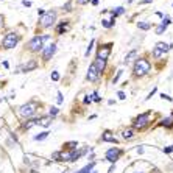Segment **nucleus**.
<instances>
[{
  "mask_svg": "<svg viewBox=\"0 0 173 173\" xmlns=\"http://www.w3.org/2000/svg\"><path fill=\"white\" fill-rule=\"evenodd\" d=\"M151 70V62L147 58H137L133 67V77L134 78H142L145 75H148Z\"/></svg>",
  "mask_w": 173,
  "mask_h": 173,
  "instance_id": "nucleus-1",
  "label": "nucleus"
},
{
  "mask_svg": "<svg viewBox=\"0 0 173 173\" xmlns=\"http://www.w3.org/2000/svg\"><path fill=\"white\" fill-rule=\"evenodd\" d=\"M50 39V36L47 34V36H41V34H36V36H33V38L27 42V45H25V49L28 50L30 53H39V52H42V49L45 47L44 45V42L45 41H49Z\"/></svg>",
  "mask_w": 173,
  "mask_h": 173,
  "instance_id": "nucleus-2",
  "label": "nucleus"
},
{
  "mask_svg": "<svg viewBox=\"0 0 173 173\" xmlns=\"http://www.w3.org/2000/svg\"><path fill=\"white\" fill-rule=\"evenodd\" d=\"M150 117H151V111L143 112V114H139L137 117H134V120H133V128H134L136 131L145 130V128H147V126L150 125Z\"/></svg>",
  "mask_w": 173,
  "mask_h": 173,
  "instance_id": "nucleus-3",
  "label": "nucleus"
},
{
  "mask_svg": "<svg viewBox=\"0 0 173 173\" xmlns=\"http://www.w3.org/2000/svg\"><path fill=\"white\" fill-rule=\"evenodd\" d=\"M38 109H39V103L38 102H34V100H31V102L28 103H25L19 108V112L22 117H25V119H31V117L38 112Z\"/></svg>",
  "mask_w": 173,
  "mask_h": 173,
  "instance_id": "nucleus-4",
  "label": "nucleus"
},
{
  "mask_svg": "<svg viewBox=\"0 0 173 173\" xmlns=\"http://www.w3.org/2000/svg\"><path fill=\"white\" fill-rule=\"evenodd\" d=\"M19 41H20V34H17L16 31H10V33L5 34V38L2 41V47L5 50H11L19 44Z\"/></svg>",
  "mask_w": 173,
  "mask_h": 173,
  "instance_id": "nucleus-5",
  "label": "nucleus"
},
{
  "mask_svg": "<svg viewBox=\"0 0 173 173\" xmlns=\"http://www.w3.org/2000/svg\"><path fill=\"white\" fill-rule=\"evenodd\" d=\"M56 11L55 10H50V11H45L44 16L41 17V20H39V25L42 27V28H50V27L55 25V22H56Z\"/></svg>",
  "mask_w": 173,
  "mask_h": 173,
  "instance_id": "nucleus-6",
  "label": "nucleus"
},
{
  "mask_svg": "<svg viewBox=\"0 0 173 173\" xmlns=\"http://www.w3.org/2000/svg\"><path fill=\"white\" fill-rule=\"evenodd\" d=\"M122 154H123V150H122V148L114 147V148H109V150L106 151V159H108L109 162L115 164L117 161H119V159L122 158Z\"/></svg>",
  "mask_w": 173,
  "mask_h": 173,
  "instance_id": "nucleus-7",
  "label": "nucleus"
},
{
  "mask_svg": "<svg viewBox=\"0 0 173 173\" xmlns=\"http://www.w3.org/2000/svg\"><path fill=\"white\" fill-rule=\"evenodd\" d=\"M56 53V44H50V45H45V47L42 49V61L44 62H47L52 59V56Z\"/></svg>",
  "mask_w": 173,
  "mask_h": 173,
  "instance_id": "nucleus-8",
  "label": "nucleus"
},
{
  "mask_svg": "<svg viewBox=\"0 0 173 173\" xmlns=\"http://www.w3.org/2000/svg\"><path fill=\"white\" fill-rule=\"evenodd\" d=\"M112 52V44H105V45H100L98 50H97V56L95 58H102V59H108V56L111 55Z\"/></svg>",
  "mask_w": 173,
  "mask_h": 173,
  "instance_id": "nucleus-9",
  "label": "nucleus"
},
{
  "mask_svg": "<svg viewBox=\"0 0 173 173\" xmlns=\"http://www.w3.org/2000/svg\"><path fill=\"white\" fill-rule=\"evenodd\" d=\"M98 78H100V72L97 70L95 64L92 62V64L89 66V69H87V75H86V80H87V81H90V83H97V81H98Z\"/></svg>",
  "mask_w": 173,
  "mask_h": 173,
  "instance_id": "nucleus-10",
  "label": "nucleus"
},
{
  "mask_svg": "<svg viewBox=\"0 0 173 173\" xmlns=\"http://www.w3.org/2000/svg\"><path fill=\"white\" fill-rule=\"evenodd\" d=\"M38 67H39V62L33 58V59H28V62L22 67V72H24V74H27V72H31V70L38 69Z\"/></svg>",
  "mask_w": 173,
  "mask_h": 173,
  "instance_id": "nucleus-11",
  "label": "nucleus"
},
{
  "mask_svg": "<svg viewBox=\"0 0 173 173\" xmlns=\"http://www.w3.org/2000/svg\"><path fill=\"white\" fill-rule=\"evenodd\" d=\"M136 134H137V131H136L134 128H126V130L122 131V137L125 140H133L136 137Z\"/></svg>",
  "mask_w": 173,
  "mask_h": 173,
  "instance_id": "nucleus-12",
  "label": "nucleus"
},
{
  "mask_svg": "<svg viewBox=\"0 0 173 173\" xmlns=\"http://www.w3.org/2000/svg\"><path fill=\"white\" fill-rule=\"evenodd\" d=\"M106 61L108 59H102V58H95L94 59V64H95V67H97V70L100 72V75L105 72V69H106Z\"/></svg>",
  "mask_w": 173,
  "mask_h": 173,
  "instance_id": "nucleus-13",
  "label": "nucleus"
},
{
  "mask_svg": "<svg viewBox=\"0 0 173 173\" xmlns=\"http://www.w3.org/2000/svg\"><path fill=\"white\" fill-rule=\"evenodd\" d=\"M70 27V20H62L59 22V25L56 27V34H64Z\"/></svg>",
  "mask_w": 173,
  "mask_h": 173,
  "instance_id": "nucleus-14",
  "label": "nucleus"
},
{
  "mask_svg": "<svg viewBox=\"0 0 173 173\" xmlns=\"http://www.w3.org/2000/svg\"><path fill=\"white\" fill-rule=\"evenodd\" d=\"M77 148H78V142L77 140H70V142L62 143V150H64V151H74Z\"/></svg>",
  "mask_w": 173,
  "mask_h": 173,
  "instance_id": "nucleus-15",
  "label": "nucleus"
},
{
  "mask_svg": "<svg viewBox=\"0 0 173 173\" xmlns=\"http://www.w3.org/2000/svg\"><path fill=\"white\" fill-rule=\"evenodd\" d=\"M52 120H53V117H50V115H45V117H39V120H38V125L44 126V128H49V126L52 125Z\"/></svg>",
  "mask_w": 173,
  "mask_h": 173,
  "instance_id": "nucleus-16",
  "label": "nucleus"
},
{
  "mask_svg": "<svg viewBox=\"0 0 173 173\" xmlns=\"http://www.w3.org/2000/svg\"><path fill=\"white\" fill-rule=\"evenodd\" d=\"M102 140L103 142H114V143H117V139L114 137V134L111 131H105L102 134Z\"/></svg>",
  "mask_w": 173,
  "mask_h": 173,
  "instance_id": "nucleus-17",
  "label": "nucleus"
},
{
  "mask_svg": "<svg viewBox=\"0 0 173 173\" xmlns=\"http://www.w3.org/2000/svg\"><path fill=\"white\" fill-rule=\"evenodd\" d=\"M136 56H137V50H131V52H130V53L125 56L123 64H126V66H128V64H131V62L136 59Z\"/></svg>",
  "mask_w": 173,
  "mask_h": 173,
  "instance_id": "nucleus-18",
  "label": "nucleus"
},
{
  "mask_svg": "<svg viewBox=\"0 0 173 173\" xmlns=\"http://www.w3.org/2000/svg\"><path fill=\"white\" fill-rule=\"evenodd\" d=\"M38 120H39V117H34V119H28V120L24 123V130H30L31 126L38 125Z\"/></svg>",
  "mask_w": 173,
  "mask_h": 173,
  "instance_id": "nucleus-19",
  "label": "nucleus"
},
{
  "mask_svg": "<svg viewBox=\"0 0 173 173\" xmlns=\"http://www.w3.org/2000/svg\"><path fill=\"white\" fill-rule=\"evenodd\" d=\"M154 47H156V49H159L162 53H167V52L171 49V44H170V45H167L165 42H158L156 45H154Z\"/></svg>",
  "mask_w": 173,
  "mask_h": 173,
  "instance_id": "nucleus-20",
  "label": "nucleus"
},
{
  "mask_svg": "<svg viewBox=\"0 0 173 173\" xmlns=\"http://www.w3.org/2000/svg\"><path fill=\"white\" fill-rule=\"evenodd\" d=\"M151 27H153L151 22H137V28H139V30H143V31L150 30Z\"/></svg>",
  "mask_w": 173,
  "mask_h": 173,
  "instance_id": "nucleus-21",
  "label": "nucleus"
},
{
  "mask_svg": "<svg viewBox=\"0 0 173 173\" xmlns=\"http://www.w3.org/2000/svg\"><path fill=\"white\" fill-rule=\"evenodd\" d=\"M102 25L105 27V28H112V27L115 25V17H112L111 20H108V19H103V20H102Z\"/></svg>",
  "mask_w": 173,
  "mask_h": 173,
  "instance_id": "nucleus-22",
  "label": "nucleus"
},
{
  "mask_svg": "<svg viewBox=\"0 0 173 173\" xmlns=\"http://www.w3.org/2000/svg\"><path fill=\"white\" fill-rule=\"evenodd\" d=\"M161 126H165V128H173V117H167L161 122Z\"/></svg>",
  "mask_w": 173,
  "mask_h": 173,
  "instance_id": "nucleus-23",
  "label": "nucleus"
},
{
  "mask_svg": "<svg viewBox=\"0 0 173 173\" xmlns=\"http://www.w3.org/2000/svg\"><path fill=\"white\" fill-rule=\"evenodd\" d=\"M162 56H164V53H162L159 49L153 47V58H154V59H159V58H162Z\"/></svg>",
  "mask_w": 173,
  "mask_h": 173,
  "instance_id": "nucleus-24",
  "label": "nucleus"
},
{
  "mask_svg": "<svg viewBox=\"0 0 173 173\" xmlns=\"http://www.w3.org/2000/svg\"><path fill=\"white\" fill-rule=\"evenodd\" d=\"M49 131H44V133H41V134H38V136H34V140H44V139H47L49 137Z\"/></svg>",
  "mask_w": 173,
  "mask_h": 173,
  "instance_id": "nucleus-25",
  "label": "nucleus"
},
{
  "mask_svg": "<svg viewBox=\"0 0 173 173\" xmlns=\"http://www.w3.org/2000/svg\"><path fill=\"white\" fill-rule=\"evenodd\" d=\"M123 13H125V8H123V6H119V8H115V11H111L112 17H117V16H120V14H123Z\"/></svg>",
  "mask_w": 173,
  "mask_h": 173,
  "instance_id": "nucleus-26",
  "label": "nucleus"
},
{
  "mask_svg": "<svg viewBox=\"0 0 173 173\" xmlns=\"http://www.w3.org/2000/svg\"><path fill=\"white\" fill-rule=\"evenodd\" d=\"M94 165H95V164H94V162H90V164H89V165H86L84 168H81V170H80L78 173H89V171H92V168H94Z\"/></svg>",
  "mask_w": 173,
  "mask_h": 173,
  "instance_id": "nucleus-27",
  "label": "nucleus"
},
{
  "mask_svg": "<svg viewBox=\"0 0 173 173\" xmlns=\"http://www.w3.org/2000/svg\"><path fill=\"white\" fill-rule=\"evenodd\" d=\"M165 30H167V27L161 24V25H158V27H156V34H162Z\"/></svg>",
  "mask_w": 173,
  "mask_h": 173,
  "instance_id": "nucleus-28",
  "label": "nucleus"
},
{
  "mask_svg": "<svg viewBox=\"0 0 173 173\" xmlns=\"http://www.w3.org/2000/svg\"><path fill=\"white\" fill-rule=\"evenodd\" d=\"M52 159H55V161H61V151H55V153L52 154Z\"/></svg>",
  "mask_w": 173,
  "mask_h": 173,
  "instance_id": "nucleus-29",
  "label": "nucleus"
},
{
  "mask_svg": "<svg viewBox=\"0 0 173 173\" xmlns=\"http://www.w3.org/2000/svg\"><path fill=\"white\" fill-rule=\"evenodd\" d=\"M58 112H59V109L53 106V108H50V114H49V115H50V117H55V115H56Z\"/></svg>",
  "mask_w": 173,
  "mask_h": 173,
  "instance_id": "nucleus-30",
  "label": "nucleus"
},
{
  "mask_svg": "<svg viewBox=\"0 0 173 173\" xmlns=\"http://www.w3.org/2000/svg\"><path fill=\"white\" fill-rule=\"evenodd\" d=\"M122 72H123V70H117V75L112 78V84H115L117 81H119V78H120V75H122Z\"/></svg>",
  "mask_w": 173,
  "mask_h": 173,
  "instance_id": "nucleus-31",
  "label": "nucleus"
},
{
  "mask_svg": "<svg viewBox=\"0 0 173 173\" xmlns=\"http://www.w3.org/2000/svg\"><path fill=\"white\" fill-rule=\"evenodd\" d=\"M62 10L67 11V13H70V11H72V2H67L64 6H62Z\"/></svg>",
  "mask_w": 173,
  "mask_h": 173,
  "instance_id": "nucleus-32",
  "label": "nucleus"
},
{
  "mask_svg": "<svg viewBox=\"0 0 173 173\" xmlns=\"http://www.w3.org/2000/svg\"><path fill=\"white\" fill-rule=\"evenodd\" d=\"M94 44H95V41L92 39V41H90V44H89V47H87V50H86V56H89V53H90V50H92Z\"/></svg>",
  "mask_w": 173,
  "mask_h": 173,
  "instance_id": "nucleus-33",
  "label": "nucleus"
},
{
  "mask_svg": "<svg viewBox=\"0 0 173 173\" xmlns=\"http://www.w3.org/2000/svg\"><path fill=\"white\" fill-rule=\"evenodd\" d=\"M52 80L53 81H58L59 80V74H58V72H53V74H52Z\"/></svg>",
  "mask_w": 173,
  "mask_h": 173,
  "instance_id": "nucleus-34",
  "label": "nucleus"
},
{
  "mask_svg": "<svg viewBox=\"0 0 173 173\" xmlns=\"http://www.w3.org/2000/svg\"><path fill=\"white\" fill-rule=\"evenodd\" d=\"M170 24H171V20L168 19V17H164V19H162V25L167 27V25H170Z\"/></svg>",
  "mask_w": 173,
  "mask_h": 173,
  "instance_id": "nucleus-35",
  "label": "nucleus"
},
{
  "mask_svg": "<svg viewBox=\"0 0 173 173\" xmlns=\"http://www.w3.org/2000/svg\"><path fill=\"white\" fill-rule=\"evenodd\" d=\"M92 97H94V98H92L94 102H97V103H100V102H102V98L98 97V94H97V92H94V95H92Z\"/></svg>",
  "mask_w": 173,
  "mask_h": 173,
  "instance_id": "nucleus-36",
  "label": "nucleus"
},
{
  "mask_svg": "<svg viewBox=\"0 0 173 173\" xmlns=\"http://www.w3.org/2000/svg\"><path fill=\"white\" fill-rule=\"evenodd\" d=\"M161 98H164V100H167V102H171V100H173V98H171L170 95H167V94H161Z\"/></svg>",
  "mask_w": 173,
  "mask_h": 173,
  "instance_id": "nucleus-37",
  "label": "nucleus"
},
{
  "mask_svg": "<svg viewBox=\"0 0 173 173\" xmlns=\"http://www.w3.org/2000/svg\"><path fill=\"white\" fill-rule=\"evenodd\" d=\"M90 0H77V3L78 5H86V3H89Z\"/></svg>",
  "mask_w": 173,
  "mask_h": 173,
  "instance_id": "nucleus-38",
  "label": "nucleus"
},
{
  "mask_svg": "<svg viewBox=\"0 0 173 173\" xmlns=\"http://www.w3.org/2000/svg\"><path fill=\"white\" fill-rule=\"evenodd\" d=\"M164 151H165V153H171V151H173V145H170V147H167V148L164 150Z\"/></svg>",
  "mask_w": 173,
  "mask_h": 173,
  "instance_id": "nucleus-39",
  "label": "nucleus"
},
{
  "mask_svg": "<svg viewBox=\"0 0 173 173\" xmlns=\"http://www.w3.org/2000/svg\"><path fill=\"white\" fill-rule=\"evenodd\" d=\"M58 103H62V94L58 92Z\"/></svg>",
  "mask_w": 173,
  "mask_h": 173,
  "instance_id": "nucleus-40",
  "label": "nucleus"
},
{
  "mask_svg": "<svg viewBox=\"0 0 173 173\" xmlns=\"http://www.w3.org/2000/svg\"><path fill=\"white\" fill-rule=\"evenodd\" d=\"M154 92H156V87H154V89H153V90H151V92H150V94H148V97H147V100H150V98H151V95H153V94H154Z\"/></svg>",
  "mask_w": 173,
  "mask_h": 173,
  "instance_id": "nucleus-41",
  "label": "nucleus"
},
{
  "mask_svg": "<svg viewBox=\"0 0 173 173\" xmlns=\"http://www.w3.org/2000/svg\"><path fill=\"white\" fill-rule=\"evenodd\" d=\"M119 98H120V100H125V98H126V95H125L123 92H119Z\"/></svg>",
  "mask_w": 173,
  "mask_h": 173,
  "instance_id": "nucleus-42",
  "label": "nucleus"
},
{
  "mask_svg": "<svg viewBox=\"0 0 173 173\" xmlns=\"http://www.w3.org/2000/svg\"><path fill=\"white\" fill-rule=\"evenodd\" d=\"M22 3H24V6H31V2H27V0H24Z\"/></svg>",
  "mask_w": 173,
  "mask_h": 173,
  "instance_id": "nucleus-43",
  "label": "nucleus"
},
{
  "mask_svg": "<svg viewBox=\"0 0 173 173\" xmlns=\"http://www.w3.org/2000/svg\"><path fill=\"white\" fill-rule=\"evenodd\" d=\"M90 102H92V98H90V97H87V98H84V103L87 105V103H90Z\"/></svg>",
  "mask_w": 173,
  "mask_h": 173,
  "instance_id": "nucleus-44",
  "label": "nucleus"
},
{
  "mask_svg": "<svg viewBox=\"0 0 173 173\" xmlns=\"http://www.w3.org/2000/svg\"><path fill=\"white\" fill-rule=\"evenodd\" d=\"M44 13H45L44 10H38V16H44Z\"/></svg>",
  "mask_w": 173,
  "mask_h": 173,
  "instance_id": "nucleus-45",
  "label": "nucleus"
},
{
  "mask_svg": "<svg viewBox=\"0 0 173 173\" xmlns=\"http://www.w3.org/2000/svg\"><path fill=\"white\" fill-rule=\"evenodd\" d=\"M150 2H153V0H140V3H150Z\"/></svg>",
  "mask_w": 173,
  "mask_h": 173,
  "instance_id": "nucleus-46",
  "label": "nucleus"
},
{
  "mask_svg": "<svg viewBox=\"0 0 173 173\" xmlns=\"http://www.w3.org/2000/svg\"><path fill=\"white\" fill-rule=\"evenodd\" d=\"M90 3H92V5H97V3H98V0H90Z\"/></svg>",
  "mask_w": 173,
  "mask_h": 173,
  "instance_id": "nucleus-47",
  "label": "nucleus"
},
{
  "mask_svg": "<svg viewBox=\"0 0 173 173\" xmlns=\"http://www.w3.org/2000/svg\"><path fill=\"white\" fill-rule=\"evenodd\" d=\"M0 20H3V16H0ZM3 22H0V25H2Z\"/></svg>",
  "mask_w": 173,
  "mask_h": 173,
  "instance_id": "nucleus-48",
  "label": "nucleus"
},
{
  "mask_svg": "<svg viewBox=\"0 0 173 173\" xmlns=\"http://www.w3.org/2000/svg\"><path fill=\"white\" fill-rule=\"evenodd\" d=\"M92 173H97V171H95V170H92Z\"/></svg>",
  "mask_w": 173,
  "mask_h": 173,
  "instance_id": "nucleus-49",
  "label": "nucleus"
},
{
  "mask_svg": "<svg viewBox=\"0 0 173 173\" xmlns=\"http://www.w3.org/2000/svg\"><path fill=\"white\" fill-rule=\"evenodd\" d=\"M171 117H173V115H171Z\"/></svg>",
  "mask_w": 173,
  "mask_h": 173,
  "instance_id": "nucleus-50",
  "label": "nucleus"
}]
</instances>
